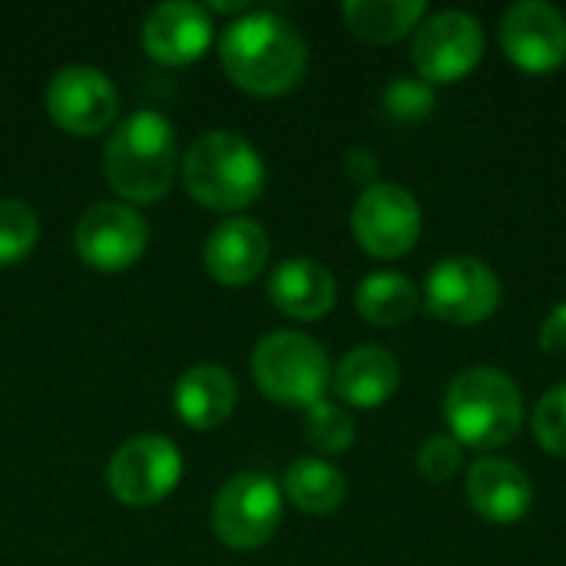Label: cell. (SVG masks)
<instances>
[{
  "mask_svg": "<svg viewBox=\"0 0 566 566\" xmlns=\"http://www.w3.org/2000/svg\"><path fill=\"white\" fill-rule=\"evenodd\" d=\"M226 76L255 96H279L298 86L308 66L302 33L272 10H255L226 27L219 43Z\"/></svg>",
  "mask_w": 566,
  "mask_h": 566,
  "instance_id": "obj_1",
  "label": "cell"
},
{
  "mask_svg": "<svg viewBox=\"0 0 566 566\" xmlns=\"http://www.w3.org/2000/svg\"><path fill=\"white\" fill-rule=\"evenodd\" d=\"M444 421L461 448L497 451L521 434L524 395L521 385L491 365L464 368L444 391Z\"/></svg>",
  "mask_w": 566,
  "mask_h": 566,
  "instance_id": "obj_2",
  "label": "cell"
},
{
  "mask_svg": "<svg viewBox=\"0 0 566 566\" xmlns=\"http://www.w3.org/2000/svg\"><path fill=\"white\" fill-rule=\"evenodd\" d=\"M176 133L156 109L129 113L106 139V182L129 202H156L176 176Z\"/></svg>",
  "mask_w": 566,
  "mask_h": 566,
  "instance_id": "obj_3",
  "label": "cell"
},
{
  "mask_svg": "<svg viewBox=\"0 0 566 566\" xmlns=\"http://www.w3.org/2000/svg\"><path fill=\"white\" fill-rule=\"evenodd\" d=\"M182 182L199 206L235 212L262 196L265 166L249 139L229 129H212L189 146L182 159Z\"/></svg>",
  "mask_w": 566,
  "mask_h": 566,
  "instance_id": "obj_4",
  "label": "cell"
},
{
  "mask_svg": "<svg viewBox=\"0 0 566 566\" xmlns=\"http://www.w3.org/2000/svg\"><path fill=\"white\" fill-rule=\"evenodd\" d=\"M252 375L265 398L292 408H312L332 381L325 348L302 332H272L252 355Z\"/></svg>",
  "mask_w": 566,
  "mask_h": 566,
  "instance_id": "obj_5",
  "label": "cell"
},
{
  "mask_svg": "<svg viewBox=\"0 0 566 566\" xmlns=\"http://www.w3.org/2000/svg\"><path fill=\"white\" fill-rule=\"evenodd\" d=\"M484 56V27L474 13L438 10L428 13L411 36V63L431 86L464 80Z\"/></svg>",
  "mask_w": 566,
  "mask_h": 566,
  "instance_id": "obj_6",
  "label": "cell"
},
{
  "mask_svg": "<svg viewBox=\"0 0 566 566\" xmlns=\"http://www.w3.org/2000/svg\"><path fill=\"white\" fill-rule=\"evenodd\" d=\"M424 308L448 325H481L501 305L497 272L474 255H451L424 279Z\"/></svg>",
  "mask_w": 566,
  "mask_h": 566,
  "instance_id": "obj_7",
  "label": "cell"
},
{
  "mask_svg": "<svg viewBox=\"0 0 566 566\" xmlns=\"http://www.w3.org/2000/svg\"><path fill=\"white\" fill-rule=\"evenodd\" d=\"M282 524V491L272 478L245 471L222 484L212 504V531L232 551H255Z\"/></svg>",
  "mask_w": 566,
  "mask_h": 566,
  "instance_id": "obj_8",
  "label": "cell"
},
{
  "mask_svg": "<svg viewBox=\"0 0 566 566\" xmlns=\"http://www.w3.org/2000/svg\"><path fill=\"white\" fill-rule=\"evenodd\" d=\"M355 242L375 259H401L418 245L421 206L398 182H375L361 189L352 209Z\"/></svg>",
  "mask_w": 566,
  "mask_h": 566,
  "instance_id": "obj_9",
  "label": "cell"
},
{
  "mask_svg": "<svg viewBox=\"0 0 566 566\" xmlns=\"http://www.w3.org/2000/svg\"><path fill=\"white\" fill-rule=\"evenodd\" d=\"M182 474V458L169 438L136 434L109 458L106 484L113 497L126 507H153L159 504Z\"/></svg>",
  "mask_w": 566,
  "mask_h": 566,
  "instance_id": "obj_10",
  "label": "cell"
},
{
  "mask_svg": "<svg viewBox=\"0 0 566 566\" xmlns=\"http://www.w3.org/2000/svg\"><path fill=\"white\" fill-rule=\"evenodd\" d=\"M149 242V226L139 212L119 202L90 206L73 232L76 255L96 272H126L139 262Z\"/></svg>",
  "mask_w": 566,
  "mask_h": 566,
  "instance_id": "obj_11",
  "label": "cell"
},
{
  "mask_svg": "<svg viewBox=\"0 0 566 566\" xmlns=\"http://www.w3.org/2000/svg\"><path fill=\"white\" fill-rule=\"evenodd\" d=\"M116 106V86L93 66H63L46 86V113L70 136L103 133L113 123Z\"/></svg>",
  "mask_w": 566,
  "mask_h": 566,
  "instance_id": "obj_12",
  "label": "cell"
},
{
  "mask_svg": "<svg viewBox=\"0 0 566 566\" xmlns=\"http://www.w3.org/2000/svg\"><path fill=\"white\" fill-rule=\"evenodd\" d=\"M507 60L527 73H551L566 63V17L544 0H521L501 20Z\"/></svg>",
  "mask_w": 566,
  "mask_h": 566,
  "instance_id": "obj_13",
  "label": "cell"
},
{
  "mask_svg": "<svg viewBox=\"0 0 566 566\" xmlns=\"http://www.w3.org/2000/svg\"><path fill=\"white\" fill-rule=\"evenodd\" d=\"M212 40V17L202 3L169 0L149 10L143 23V46L166 66L196 63Z\"/></svg>",
  "mask_w": 566,
  "mask_h": 566,
  "instance_id": "obj_14",
  "label": "cell"
},
{
  "mask_svg": "<svg viewBox=\"0 0 566 566\" xmlns=\"http://www.w3.org/2000/svg\"><path fill=\"white\" fill-rule=\"evenodd\" d=\"M464 494L474 514L491 524H517L534 504V484L527 471L507 458H481L468 468Z\"/></svg>",
  "mask_w": 566,
  "mask_h": 566,
  "instance_id": "obj_15",
  "label": "cell"
},
{
  "mask_svg": "<svg viewBox=\"0 0 566 566\" xmlns=\"http://www.w3.org/2000/svg\"><path fill=\"white\" fill-rule=\"evenodd\" d=\"M202 262L219 285H249L269 262V235L252 219H226L209 232Z\"/></svg>",
  "mask_w": 566,
  "mask_h": 566,
  "instance_id": "obj_16",
  "label": "cell"
},
{
  "mask_svg": "<svg viewBox=\"0 0 566 566\" xmlns=\"http://www.w3.org/2000/svg\"><path fill=\"white\" fill-rule=\"evenodd\" d=\"M401 385L398 358L381 345L352 348L332 371V388L348 408H381Z\"/></svg>",
  "mask_w": 566,
  "mask_h": 566,
  "instance_id": "obj_17",
  "label": "cell"
},
{
  "mask_svg": "<svg viewBox=\"0 0 566 566\" xmlns=\"http://www.w3.org/2000/svg\"><path fill=\"white\" fill-rule=\"evenodd\" d=\"M338 295L335 275L315 259H285L269 275V298L279 312L298 322H318Z\"/></svg>",
  "mask_w": 566,
  "mask_h": 566,
  "instance_id": "obj_18",
  "label": "cell"
},
{
  "mask_svg": "<svg viewBox=\"0 0 566 566\" xmlns=\"http://www.w3.org/2000/svg\"><path fill=\"white\" fill-rule=\"evenodd\" d=\"M176 415L199 431L226 424L235 408V381L222 365H196L189 368L172 391Z\"/></svg>",
  "mask_w": 566,
  "mask_h": 566,
  "instance_id": "obj_19",
  "label": "cell"
},
{
  "mask_svg": "<svg viewBox=\"0 0 566 566\" xmlns=\"http://www.w3.org/2000/svg\"><path fill=\"white\" fill-rule=\"evenodd\" d=\"M355 308L368 325H405L421 308L418 285L401 272H371L355 289Z\"/></svg>",
  "mask_w": 566,
  "mask_h": 566,
  "instance_id": "obj_20",
  "label": "cell"
},
{
  "mask_svg": "<svg viewBox=\"0 0 566 566\" xmlns=\"http://www.w3.org/2000/svg\"><path fill=\"white\" fill-rule=\"evenodd\" d=\"M348 30L368 43H395L428 17L424 0H348L342 7Z\"/></svg>",
  "mask_w": 566,
  "mask_h": 566,
  "instance_id": "obj_21",
  "label": "cell"
},
{
  "mask_svg": "<svg viewBox=\"0 0 566 566\" xmlns=\"http://www.w3.org/2000/svg\"><path fill=\"white\" fill-rule=\"evenodd\" d=\"M285 494L305 514H332L345 504V474L322 458H298L285 471Z\"/></svg>",
  "mask_w": 566,
  "mask_h": 566,
  "instance_id": "obj_22",
  "label": "cell"
},
{
  "mask_svg": "<svg viewBox=\"0 0 566 566\" xmlns=\"http://www.w3.org/2000/svg\"><path fill=\"white\" fill-rule=\"evenodd\" d=\"M302 431H305V441L322 454H345L355 444V418L348 415V408L325 401V398L305 408Z\"/></svg>",
  "mask_w": 566,
  "mask_h": 566,
  "instance_id": "obj_23",
  "label": "cell"
},
{
  "mask_svg": "<svg viewBox=\"0 0 566 566\" xmlns=\"http://www.w3.org/2000/svg\"><path fill=\"white\" fill-rule=\"evenodd\" d=\"M36 212L20 199H0V269L17 265L36 245Z\"/></svg>",
  "mask_w": 566,
  "mask_h": 566,
  "instance_id": "obj_24",
  "label": "cell"
},
{
  "mask_svg": "<svg viewBox=\"0 0 566 566\" xmlns=\"http://www.w3.org/2000/svg\"><path fill=\"white\" fill-rule=\"evenodd\" d=\"M381 106L398 123H418L434 109V86L421 76H395L381 93Z\"/></svg>",
  "mask_w": 566,
  "mask_h": 566,
  "instance_id": "obj_25",
  "label": "cell"
},
{
  "mask_svg": "<svg viewBox=\"0 0 566 566\" xmlns=\"http://www.w3.org/2000/svg\"><path fill=\"white\" fill-rule=\"evenodd\" d=\"M531 428L537 444L554 454V458H566V381L551 388L531 415Z\"/></svg>",
  "mask_w": 566,
  "mask_h": 566,
  "instance_id": "obj_26",
  "label": "cell"
},
{
  "mask_svg": "<svg viewBox=\"0 0 566 566\" xmlns=\"http://www.w3.org/2000/svg\"><path fill=\"white\" fill-rule=\"evenodd\" d=\"M464 468V448L451 434H431L418 451V471L428 484H448Z\"/></svg>",
  "mask_w": 566,
  "mask_h": 566,
  "instance_id": "obj_27",
  "label": "cell"
},
{
  "mask_svg": "<svg viewBox=\"0 0 566 566\" xmlns=\"http://www.w3.org/2000/svg\"><path fill=\"white\" fill-rule=\"evenodd\" d=\"M345 172H348L352 182H358L365 189L375 186L378 182V159H375V153L371 149H352L345 156Z\"/></svg>",
  "mask_w": 566,
  "mask_h": 566,
  "instance_id": "obj_28",
  "label": "cell"
},
{
  "mask_svg": "<svg viewBox=\"0 0 566 566\" xmlns=\"http://www.w3.org/2000/svg\"><path fill=\"white\" fill-rule=\"evenodd\" d=\"M541 348L544 352H566V302H560L541 325Z\"/></svg>",
  "mask_w": 566,
  "mask_h": 566,
  "instance_id": "obj_29",
  "label": "cell"
},
{
  "mask_svg": "<svg viewBox=\"0 0 566 566\" xmlns=\"http://www.w3.org/2000/svg\"><path fill=\"white\" fill-rule=\"evenodd\" d=\"M249 7V0H209V13H242Z\"/></svg>",
  "mask_w": 566,
  "mask_h": 566,
  "instance_id": "obj_30",
  "label": "cell"
}]
</instances>
